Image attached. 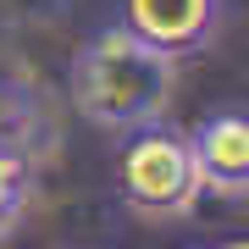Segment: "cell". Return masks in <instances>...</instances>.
Returning a JSON list of instances; mask_svg holds the SVG:
<instances>
[{
  "instance_id": "cell-1",
  "label": "cell",
  "mask_w": 249,
  "mask_h": 249,
  "mask_svg": "<svg viewBox=\"0 0 249 249\" xmlns=\"http://www.w3.org/2000/svg\"><path fill=\"white\" fill-rule=\"evenodd\" d=\"M178 67L183 61L160 55L139 34H127L122 22H106L72 50L67 94L89 127L133 133V127H150L166 116L172 89H178Z\"/></svg>"
},
{
  "instance_id": "cell-2",
  "label": "cell",
  "mask_w": 249,
  "mask_h": 249,
  "mask_svg": "<svg viewBox=\"0 0 249 249\" xmlns=\"http://www.w3.org/2000/svg\"><path fill=\"white\" fill-rule=\"evenodd\" d=\"M116 194H122V205L133 216H150V222L188 216L199 205V194H205L188 133H178L166 122L122 133V150H116Z\"/></svg>"
},
{
  "instance_id": "cell-3",
  "label": "cell",
  "mask_w": 249,
  "mask_h": 249,
  "mask_svg": "<svg viewBox=\"0 0 249 249\" xmlns=\"http://www.w3.org/2000/svg\"><path fill=\"white\" fill-rule=\"evenodd\" d=\"M222 17H227V0H122V28L172 61L211 50L222 34Z\"/></svg>"
},
{
  "instance_id": "cell-4",
  "label": "cell",
  "mask_w": 249,
  "mask_h": 249,
  "mask_svg": "<svg viewBox=\"0 0 249 249\" xmlns=\"http://www.w3.org/2000/svg\"><path fill=\"white\" fill-rule=\"evenodd\" d=\"M188 144H194L205 194L249 199V106H222V111L199 116Z\"/></svg>"
},
{
  "instance_id": "cell-5",
  "label": "cell",
  "mask_w": 249,
  "mask_h": 249,
  "mask_svg": "<svg viewBox=\"0 0 249 249\" xmlns=\"http://www.w3.org/2000/svg\"><path fill=\"white\" fill-rule=\"evenodd\" d=\"M28 199H34V160H28L22 139H11L0 127V238L22 222Z\"/></svg>"
},
{
  "instance_id": "cell-6",
  "label": "cell",
  "mask_w": 249,
  "mask_h": 249,
  "mask_svg": "<svg viewBox=\"0 0 249 249\" xmlns=\"http://www.w3.org/2000/svg\"><path fill=\"white\" fill-rule=\"evenodd\" d=\"M72 0H0V22H55Z\"/></svg>"
},
{
  "instance_id": "cell-7",
  "label": "cell",
  "mask_w": 249,
  "mask_h": 249,
  "mask_svg": "<svg viewBox=\"0 0 249 249\" xmlns=\"http://www.w3.org/2000/svg\"><path fill=\"white\" fill-rule=\"evenodd\" d=\"M211 249H249V232H244V238H222V244H211Z\"/></svg>"
}]
</instances>
